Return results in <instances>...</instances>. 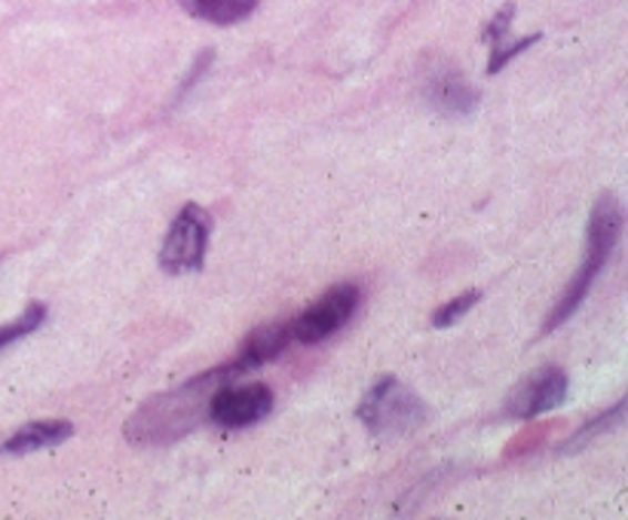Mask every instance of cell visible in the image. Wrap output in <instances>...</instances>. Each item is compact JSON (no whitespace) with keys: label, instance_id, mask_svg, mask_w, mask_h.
Returning <instances> with one entry per match:
<instances>
[{"label":"cell","instance_id":"cell-1","mask_svg":"<svg viewBox=\"0 0 628 520\" xmlns=\"http://www.w3.org/2000/svg\"><path fill=\"white\" fill-rule=\"evenodd\" d=\"M240 377L236 361H224L219 368L205 370L191 383L166 395L151 398L135 417L126 422V438L132 445H163V441H179L184 431L196 429L200 414H205L209 395L219 389L221 383Z\"/></svg>","mask_w":628,"mask_h":520},{"label":"cell","instance_id":"cell-2","mask_svg":"<svg viewBox=\"0 0 628 520\" xmlns=\"http://www.w3.org/2000/svg\"><path fill=\"white\" fill-rule=\"evenodd\" d=\"M622 227H626V212H622L619 200H616L614 193H601L589 217V233H586V261L579 264L577 276L570 279L565 294L558 297V304L549 309V316H546V322H543V334H551L555 328H561L567 318L574 316L579 306H583V300L589 297L591 285L598 282L604 267L610 264L616 245H619V236H622Z\"/></svg>","mask_w":628,"mask_h":520},{"label":"cell","instance_id":"cell-3","mask_svg":"<svg viewBox=\"0 0 628 520\" xmlns=\"http://www.w3.org/2000/svg\"><path fill=\"white\" fill-rule=\"evenodd\" d=\"M356 417L374 438H396L417 431L429 419L424 398L396 377H381L356 407Z\"/></svg>","mask_w":628,"mask_h":520},{"label":"cell","instance_id":"cell-4","mask_svg":"<svg viewBox=\"0 0 628 520\" xmlns=\"http://www.w3.org/2000/svg\"><path fill=\"white\" fill-rule=\"evenodd\" d=\"M209 239H212V215L196 203L181 205L160 248V267L172 276L200 273L205 264V252H209Z\"/></svg>","mask_w":628,"mask_h":520},{"label":"cell","instance_id":"cell-5","mask_svg":"<svg viewBox=\"0 0 628 520\" xmlns=\"http://www.w3.org/2000/svg\"><path fill=\"white\" fill-rule=\"evenodd\" d=\"M362 304L359 285H334L322 294L316 304L304 309L301 316L292 322V340L297 343H322L332 334L344 328L350 318L356 316Z\"/></svg>","mask_w":628,"mask_h":520},{"label":"cell","instance_id":"cell-6","mask_svg":"<svg viewBox=\"0 0 628 520\" xmlns=\"http://www.w3.org/2000/svg\"><path fill=\"white\" fill-rule=\"evenodd\" d=\"M567 374L558 365H543L525 380L515 383L509 398L503 401V417L506 419H537L549 414L555 407L567 401Z\"/></svg>","mask_w":628,"mask_h":520},{"label":"cell","instance_id":"cell-7","mask_svg":"<svg viewBox=\"0 0 628 520\" xmlns=\"http://www.w3.org/2000/svg\"><path fill=\"white\" fill-rule=\"evenodd\" d=\"M273 410V392L270 386H227L221 383L215 392L209 395L205 417L221 429H249Z\"/></svg>","mask_w":628,"mask_h":520},{"label":"cell","instance_id":"cell-8","mask_svg":"<svg viewBox=\"0 0 628 520\" xmlns=\"http://www.w3.org/2000/svg\"><path fill=\"white\" fill-rule=\"evenodd\" d=\"M426 102L433 104L442 116L460 120L478 108L482 92L475 90L457 68H436L426 80Z\"/></svg>","mask_w":628,"mask_h":520},{"label":"cell","instance_id":"cell-9","mask_svg":"<svg viewBox=\"0 0 628 520\" xmlns=\"http://www.w3.org/2000/svg\"><path fill=\"white\" fill-rule=\"evenodd\" d=\"M71 435H74V426L68 419H38V422H28L19 431H13L0 445V457H26V453H34V450L59 447Z\"/></svg>","mask_w":628,"mask_h":520},{"label":"cell","instance_id":"cell-10","mask_svg":"<svg viewBox=\"0 0 628 520\" xmlns=\"http://www.w3.org/2000/svg\"><path fill=\"white\" fill-rule=\"evenodd\" d=\"M288 343H292V322L288 325L285 322H273V325L252 330L245 337L240 356L233 358V361H236L240 374H249V370L261 368V365H267L273 358L283 356L285 349H288Z\"/></svg>","mask_w":628,"mask_h":520},{"label":"cell","instance_id":"cell-11","mask_svg":"<svg viewBox=\"0 0 628 520\" xmlns=\"http://www.w3.org/2000/svg\"><path fill=\"white\" fill-rule=\"evenodd\" d=\"M181 7L212 26H236L255 13L257 0H181Z\"/></svg>","mask_w":628,"mask_h":520},{"label":"cell","instance_id":"cell-12","mask_svg":"<svg viewBox=\"0 0 628 520\" xmlns=\"http://www.w3.org/2000/svg\"><path fill=\"white\" fill-rule=\"evenodd\" d=\"M622 417H626V398H619L610 410H601V414L591 417L583 429L574 431V435L567 438V445L561 447V453H577V450H583L586 445H591L595 438H604L607 431H614L616 426H622Z\"/></svg>","mask_w":628,"mask_h":520},{"label":"cell","instance_id":"cell-13","mask_svg":"<svg viewBox=\"0 0 628 520\" xmlns=\"http://www.w3.org/2000/svg\"><path fill=\"white\" fill-rule=\"evenodd\" d=\"M43 322H47V304H28L22 316H16L13 322L0 325V353L10 349L13 343H19L28 334H34Z\"/></svg>","mask_w":628,"mask_h":520},{"label":"cell","instance_id":"cell-14","mask_svg":"<svg viewBox=\"0 0 628 520\" xmlns=\"http://www.w3.org/2000/svg\"><path fill=\"white\" fill-rule=\"evenodd\" d=\"M539 40V34H530V38H506V40H497V43H490V59H487V74H500L506 64L513 62L515 55H521L525 50H530L534 43Z\"/></svg>","mask_w":628,"mask_h":520},{"label":"cell","instance_id":"cell-15","mask_svg":"<svg viewBox=\"0 0 628 520\" xmlns=\"http://www.w3.org/2000/svg\"><path fill=\"white\" fill-rule=\"evenodd\" d=\"M482 300V292H463V294H457L454 300H448L445 306H438L436 313H433V328H450V325H457L469 309H473L475 304Z\"/></svg>","mask_w":628,"mask_h":520},{"label":"cell","instance_id":"cell-16","mask_svg":"<svg viewBox=\"0 0 628 520\" xmlns=\"http://www.w3.org/2000/svg\"><path fill=\"white\" fill-rule=\"evenodd\" d=\"M513 16H515V3H506L500 13L494 16L487 28L482 31V40L487 43H497V40H506L509 38V28H513Z\"/></svg>","mask_w":628,"mask_h":520}]
</instances>
